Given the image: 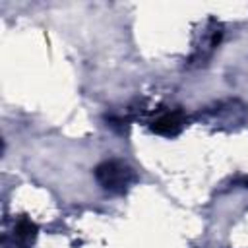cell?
<instances>
[{
  "mask_svg": "<svg viewBox=\"0 0 248 248\" xmlns=\"http://www.w3.org/2000/svg\"><path fill=\"white\" fill-rule=\"evenodd\" d=\"M198 118L217 130H234L246 122L248 107L240 99H223L200 110Z\"/></svg>",
  "mask_w": 248,
  "mask_h": 248,
  "instance_id": "1",
  "label": "cell"
},
{
  "mask_svg": "<svg viewBox=\"0 0 248 248\" xmlns=\"http://www.w3.org/2000/svg\"><path fill=\"white\" fill-rule=\"evenodd\" d=\"M93 174H95V180H97V184L107 192V194H112V196H122V194H126L130 188H132V184L136 182V170L128 165V163H124V161H120V159H107V161H101L97 167H95V170H93Z\"/></svg>",
  "mask_w": 248,
  "mask_h": 248,
  "instance_id": "2",
  "label": "cell"
},
{
  "mask_svg": "<svg viewBox=\"0 0 248 248\" xmlns=\"http://www.w3.org/2000/svg\"><path fill=\"white\" fill-rule=\"evenodd\" d=\"M37 225L21 215L17 219H14V223L4 231L2 234V248H31L35 244L37 238Z\"/></svg>",
  "mask_w": 248,
  "mask_h": 248,
  "instance_id": "3",
  "label": "cell"
},
{
  "mask_svg": "<svg viewBox=\"0 0 248 248\" xmlns=\"http://www.w3.org/2000/svg\"><path fill=\"white\" fill-rule=\"evenodd\" d=\"M186 124H188L186 114L180 108H174V110H167V112H161L159 116H155L149 124V128L157 136L174 138L186 128Z\"/></svg>",
  "mask_w": 248,
  "mask_h": 248,
  "instance_id": "4",
  "label": "cell"
},
{
  "mask_svg": "<svg viewBox=\"0 0 248 248\" xmlns=\"http://www.w3.org/2000/svg\"><path fill=\"white\" fill-rule=\"evenodd\" d=\"M221 35H223L221 25L215 23V21H209V27H205V29L202 31V41L196 45L190 62H194V64H198V66L205 64V62L211 58L213 50L217 48V45H219V41H221Z\"/></svg>",
  "mask_w": 248,
  "mask_h": 248,
  "instance_id": "5",
  "label": "cell"
}]
</instances>
